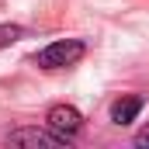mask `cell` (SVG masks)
<instances>
[{
    "mask_svg": "<svg viewBox=\"0 0 149 149\" xmlns=\"http://www.w3.org/2000/svg\"><path fill=\"white\" fill-rule=\"evenodd\" d=\"M135 146H149V125L139 132V135H135Z\"/></svg>",
    "mask_w": 149,
    "mask_h": 149,
    "instance_id": "obj_6",
    "label": "cell"
},
{
    "mask_svg": "<svg viewBox=\"0 0 149 149\" xmlns=\"http://www.w3.org/2000/svg\"><path fill=\"white\" fill-rule=\"evenodd\" d=\"M7 142L10 146H42V149H59L66 146L70 139L66 135H59V132H45V128H17V132H10L7 135Z\"/></svg>",
    "mask_w": 149,
    "mask_h": 149,
    "instance_id": "obj_2",
    "label": "cell"
},
{
    "mask_svg": "<svg viewBox=\"0 0 149 149\" xmlns=\"http://www.w3.org/2000/svg\"><path fill=\"white\" fill-rule=\"evenodd\" d=\"M83 42L80 38H63V42H52V45H45L42 52L35 56V63L42 70H63V66H73L76 59H83Z\"/></svg>",
    "mask_w": 149,
    "mask_h": 149,
    "instance_id": "obj_1",
    "label": "cell"
},
{
    "mask_svg": "<svg viewBox=\"0 0 149 149\" xmlns=\"http://www.w3.org/2000/svg\"><path fill=\"white\" fill-rule=\"evenodd\" d=\"M139 111H142V97H121V101L111 104V121L114 125H128V121H135Z\"/></svg>",
    "mask_w": 149,
    "mask_h": 149,
    "instance_id": "obj_4",
    "label": "cell"
},
{
    "mask_svg": "<svg viewBox=\"0 0 149 149\" xmlns=\"http://www.w3.org/2000/svg\"><path fill=\"white\" fill-rule=\"evenodd\" d=\"M28 35L21 24H0V49H7V45H14V42H21V38Z\"/></svg>",
    "mask_w": 149,
    "mask_h": 149,
    "instance_id": "obj_5",
    "label": "cell"
},
{
    "mask_svg": "<svg viewBox=\"0 0 149 149\" xmlns=\"http://www.w3.org/2000/svg\"><path fill=\"white\" fill-rule=\"evenodd\" d=\"M49 128L59 132V135H66V139H73L76 132L83 128V114L76 111L73 104H56L49 111Z\"/></svg>",
    "mask_w": 149,
    "mask_h": 149,
    "instance_id": "obj_3",
    "label": "cell"
}]
</instances>
